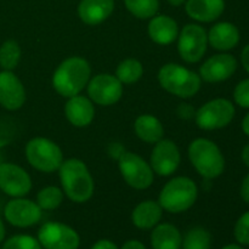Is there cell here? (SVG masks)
<instances>
[{"label": "cell", "mask_w": 249, "mask_h": 249, "mask_svg": "<svg viewBox=\"0 0 249 249\" xmlns=\"http://www.w3.org/2000/svg\"><path fill=\"white\" fill-rule=\"evenodd\" d=\"M119 170L129 186L145 190L153 182V170L140 156L133 152H123L119 157Z\"/></svg>", "instance_id": "8"}, {"label": "cell", "mask_w": 249, "mask_h": 249, "mask_svg": "<svg viewBox=\"0 0 249 249\" xmlns=\"http://www.w3.org/2000/svg\"><path fill=\"white\" fill-rule=\"evenodd\" d=\"M225 9L224 0H187L186 12L199 22H212L221 16Z\"/></svg>", "instance_id": "20"}, {"label": "cell", "mask_w": 249, "mask_h": 249, "mask_svg": "<svg viewBox=\"0 0 249 249\" xmlns=\"http://www.w3.org/2000/svg\"><path fill=\"white\" fill-rule=\"evenodd\" d=\"M151 245L153 249H180L182 245L181 235L175 226L160 224L151 235Z\"/></svg>", "instance_id": "23"}, {"label": "cell", "mask_w": 249, "mask_h": 249, "mask_svg": "<svg viewBox=\"0 0 249 249\" xmlns=\"http://www.w3.org/2000/svg\"><path fill=\"white\" fill-rule=\"evenodd\" d=\"M26 157L32 167L44 173L60 169L63 162L60 147L45 138H36L29 141L26 146Z\"/></svg>", "instance_id": "6"}, {"label": "cell", "mask_w": 249, "mask_h": 249, "mask_svg": "<svg viewBox=\"0 0 249 249\" xmlns=\"http://www.w3.org/2000/svg\"><path fill=\"white\" fill-rule=\"evenodd\" d=\"M26 101V91L21 80L11 72H0V105L9 111L21 108Z\"/></svg>", "instance_id": "16"}, {"label": "cell", "mask_w": 249, "mask_h": 249, "mask_svg": "<svg viewBox=\"0 0 249 249\" xmlns=\"http://www.w3.org/2000/svg\"><path fill=\"white\" fill-rule=\"evenodd\" d=\"M88 94L95 104L111 106L122 97L123 85L114 75L99 74L90 80L88 85Z\"/></svg>", "instance_id": "11"}, {"label": "cell", "mask_w": 249, "mask_h": 249, "mask_svg": "<svg viewBox=\"0 0 249 249\" xmlns=\"http://www.w3.org/2000/svg\"><path fill=\"white\" fill-rule=\"evenodd\" d=\"M208 44V34L198 24H187L179 36V53L185 62L196 63L203 57Z\"/></svg>", "instance_id": "9"}, {"label": "cell", "mask_w": 249, "mask_h": 249, "mask_svg": "<svg viewBox=\"0 0 249 249\" xmlns=\"http://www.w3.org/2000/svg\"><path fill=\"white\" fill-rule=\"evenodd\" d=\"M235 238L241 245L249 246V212L243 214L236 223Z\"/></svg>", "instance_id": "31"}, {"label": "cell", "mask_w": 249, "mask_h": 249, "mask_svg": "<svg viewBox=\"0 0 249 249\" xmlns=\"http://www.w3.org/2000/svg\"><path fill=\"white\" fill-rule=\"evenodd\" d=\"M158 80L163 89L182 99L192 97L201 88V77L177 63L163 66L158 73Z\"/></svg>", "instance_id": "4"}, {"label": "cell", "mask_w": 249, "mask_h": 249, "mask_svg": "<svg viewBox=\"0 0 249 249\" xmlns=\"http://www.w3.org/2000/svg\"><path fill=\"white\" fill-rule=\"evenodd\" d=\"M233 99L238 106L249 108V79H245L237 84L233 91Z\"/></svg>", "instance_id": "32"}, {"label": "cell", "mask_w": 249, "mask_h": 249, "mask_svg": "<svg viewBox=\"0 0 249 249\" xmlns=\"http://www.w3.org/2000/svg\"><path fill=\"white\" fill-rule=\"evenodd\" d=\"M65 113L71 124L74 126H87L92 122L95 116V109L91 101L84 96L70 97L66 104Z\"/></svg>", "instance_id": "18"}, {"label": "cell", "mask_w": 249, "mask_h": 249, "mask_svg": "<svg viewBox=\"0 0 249 249\" xmlns=\"http://www.w3.org/2000/svg\"><path fill=\"white\" fill-rule=\"evenodd\" d=\"M169 1L170 5H173V6H180V5L184 4L186 0H168Z\"/></svg>", "instance_id": "41"}, {"label": "cell", "mask_w": 249, "mask_h": 249, "mask_svg": "<svg viewBox=\"0 0 249 249\" xmlns=\"http://www.w3.org/2000/svg\"><path fill=\"white\" fill-rule=\"evenodd\" d=\"M91 249H118L113 242L108 240H101L95 243Z\"/></svg>", "instance_id": "36"}, {"label": "cell", "mask_w": 249, "mask_h": 249, "mask_svg": "<svg viewBox=\"0 0 249 249\" xmlns=\"http://www.w3.org/2000/svg\"><path fill=\"white\" fill-rule=\"evenodd\" d=\"M242 130L246 135L249 136V113L246 114V117L242 121Z\"/></svg>", "instance_id": "40"}, {"label": "cell", "mask_w": 249, "mask_h": 249, "mask_svg": "<svg viewBox=\"0 0 249 249\" xmlns=\"http://www.w3.org/2000/svg\"><path fill=\"white\" fill-rule=\"evenodd\" d=\"M124 4L130 14L141 19L153 17L160 7L158 0H124Z\"/></svg>", "instance_id": "26"}, {"label": "cell", "mask_w": 249, "mask_h": 249, "mask_svg": "<svg viewBox=\"0 0 249 249\" xmlns=\"http://www.w3.org/2000/svg\"><path fill=\"white\" fill-rule=\"evenodd\" d=\"M29 175L21 167L12 163L0 164V190L12 197H23L31 191Z\"/></svg>", "instance_id": "12"}, {"label": "cell", "mask_w": 249, "mask_h": 249, "mask_svg": "<svg viewBox=\"0 0 249 249\" xmlns=\"http://www.w3.org/2000/svg\"><path fill=\"white\" fill-rule=\"evenodd\" d=\"M162 218V207L160 203L153 201H146L139 204L133 212L134 225L139 229H152L158 224V221Z\"/></svg>", "instance_id": "22"}, {"label": "cell", "mask_w": 249, "mask_h": 249, "mask_svg": "<svg viewBox=\"0 0 249 249\" xmlns=\"http://www.w3.org/2000/svg\"><path fill=\"white\" fill-rule=\"evenodd\" d=\"M38 241L45 249H78L79 236L70 226L60 223H46L38 232Z\"/></svg>", "instance_id": "10"}, {"label": "cell", "mask_w": 249, "mask_h": 249, "mask_svg": "<svg viewBox=\"0 0 249 249\" xmlns=\"http://www.w3.org/2000/svg\"><path fill=\"white\" fill-rule=\"evenodd\" d=\"M208 41L214 49L228 51L235 48L240 41V31L230 22H220L209 31Z\"/></svg>", "instance_id": "19"}, {"label": "cell", "mask_w": 249, "mask_h": 249, "mask_svg": "<svg viewBox=\"0 0 249 249\" xmlns=\"http://www.w3.org/2000/svg\"><path fill=\"white\" fill-rule=\"evenodd\" d=\"M5 218L17 228H28L41 219V208L29 199H12L5 207Z\"/></svg>", "instance_id": "13"}, {"label": "cell", "mask_w": 249, "mask_h": 249, "mask_svg": "<svg viewBox=\"0 0 249 249\" xmlns=\"http://www.w3.org/2000/svg\"><path fill=\"white\" fill-rule=\"evenodd\" d=\"M237 70V61L232 55L219 53L212 56L199 68V77L208 83H219L232 77Z\"/></svg>", "instance_id": "15"}, {"label": "cell", "mask_w": 249, "mask_h": 249, "mask_svg": "<svg viewBox=\"0 0 249 249\" xmlns=\"http://www.w3.org/2000/svg\"><path fill=\"white\" fill-rule=\"evenodd\" d=\"M2 249H41L40 243L34 237L27 235H17L9 238Z\"/></svg>", "instance_id": "30"}, {"label": "cell", "mask_w": 249, "mask_h": 249, "mask_svg": "<svg viewBox=\"0 0 249 249\" xmlns=\"http://www.w3.org/2000/svg\"><path fill=\"white\" fill-rule=\"evenodd\" d=\"M135 133L142 141L148 143H157L163 139L164 129L162 123L156 117L143 114L135 121Z\"/></svg>", "instance_id": "24"}, {"label": "cell", "mask_w": 249, "mask_h": 249, "mask_svg": "<svg viewBox=\"0 0 249 249\" xmlns=\"http://www.w3.org/2000/svg\"><path fill=\"white\" fill-rule=\"evenodd\" d=\"M223 249H243V248L240 247V246H236V245H229V246H225Z\"/></svg>", "instance_id": "43"}, {"label": "cell", "mask_w": 249, "mask_h": 249, "mask_svg": "<svg viewBox=\"0 0 249 249\" xmlns=\"http://www.w3.org/2000/svg\"><path fill=\"white\" fill-rule=\"evenodd\" d=\"M14 136V128L6 121H0V146H4L11 141Z\"/></svg>", "instance_id": "33"}, {"label": "cell", "mask_w": 249, "mask_h": 249, "mask_svg": "<svg viewBox=\"0 0 249 249\" xmlns=\"http://www.w3.org/2000/svg\"><path fill=\"white\" fill-rule=\"evenodd\" d=\"M241 198L246 202V203H249V174L243 179L242 185H241Z\"/></svg>", "instance_id": "35"}, {"label": "cell", "mask_w": 249, "mask_h": 249, "mask_svg": "<svg viewBox=\"0 0 249 249\" xmlns=\"http://www.w3.org/2000/svg\"><path fill=\"white\" fill-rule=\"evenodd\" d=\"M189 157L197 172L206 179L223 174L225 160L220 148L208 139H197L189 147Z\"/></svg>", "instance_id": "3"}, {"label": "cell", "mask_w": 249, "mask_h": 249, "mask_svg": "<svg viewBox=\"0 0 249 249\" xmlns=\"http://www.w3.org/2000/svg\"><path fill=\"white\" fill-rule=\"evenodd\" d=\"M114 9V0H82L78 14L84 23L95 26L108 18Z\"/></svg>", "instance_id": "17"}, {"label": "cell", "mask_w": 249, "mask_h": 249, "mask_svg": "<svg viewBox=\"0 0 249 249\" xmlns=\"http://www.w3.org/2000/svg\"><path fill=\"white\" fill-rule=\"evenodd\" d=\"M242 160L246 165L249 168V143L247 146H245L242 151Z\"/></svg>", "instance_id": "39"}, {"label": "cell", "mask_w": 249, "mask_h": 249, "mask_svg": "<svg viewBox=\"0 0 249 249\" xmlns=\"http://www.w3.org/2000/svg\"><path fill=\"white\" fill-rule=\"evenodd\" d=\"M21 58V49L15 40H7L0 46V67L12 71L17 67Z\"/></svg>", "instance_id": "27"}, {"label": "cell", "mask_w": 249, "mask_h": 249, "mask_svg": "<svg viewBox=\"0 0 249 249\" xmlns=\"http://www.w3.org/2000/svg\"><path fill=\"white\" fill-rule=\"evenodd\" d=\"M177 113H178V116H179L180 118H182V119H190L191 117H194L195 114H196V113H195L194 108H192L191 106H189V105H186V104L180 105V106L178 107V109H177Z\"/></svg>", "instance_id": "34"}, {"label": "cell", "mask_w": 249, "mask_h": 249, "mask_svg": "<svg viewBox=\"0 0 249 249\" xmlns=\"http://www.w3.org/2000/svg\"><path fill=\"white\" fill-rule=\"evenodd\" d=\"M63 194L58 187L49 186L41 190L36 196V202L41 209L45 211H53L56 209L62 203Z\"/></svg>", "instance_id": "29"}, {"label": "cell", "mask_w": 249, "mask_h": 249, "mask_svg": "<svg viewBox=\"0 0 249 249\" xmlns=\"http://www.w3.org/2000/svg\"><path fill=\"white\" fill-rule=\"evenodd\" d=\"M180 152L178 146L170 140H160L156 143L151 155V168L162 177H168L178 169Z\"/></svg>", "instance_id": "14"}, {"label": "cell", "mask_w": 249, "mask_h": 249, "mask_svg": "<svg viewBox=\"0 0 249 249\" xmlns=\"http://www.w3.org/2000/svg\"><path fill=\"white\" fill-rule=\"evenodd\" d=\"M196 184L185 177L174 178L165 184L160 195V204L170 213H181L195 204L197 199Z\"/></svg>", "instance_id": "5"}, {"label": "cell", "mask_w": 249, "mask_h": 249, "mask_svg": "<svg viewBox=\"0 0 249 249\" xmlns=\"http://www.w3.org/2000/svg\"><path fill=\"white\" fill-rule=\"evenodd\" d=\"M90 66L82 57H70L63 61L56 70L53 85L63 97H73L79 94L90 78Z\"/></svg>", "instance_id": "1"}, {"label": "cell", "mask_w": 249, "mask_h": 249, "mask_svg": "<svg viewBox=\"0 0 249 249\" xmlns=\"http://www.w3.org/2000/svg\"><path fill=\"white\" fill-rule=\"evenodd\" d=\"M182 249H211V233L203 228H194L186 233Z\"/></svg>", "instance_id": "28"}, {"label": "cell", "mask_w": 249, "mask_h": 249, "mask_svg": "<svg viewBox=\"0 0 249 249\" xmlns=\"http://www.w3.org/2000/svg\"><path fill=\"white\" fill-rule=\"evenodd\" d=\"M122 249H146L145 246L142 245L139 241H128L126 243H124V246Z\"/></svg>", "instance_id": "38"}, {"label": "cell", "mask_w": 249, "mask_h": 249, "mask_svg": "<svg viewBox=\"0 0 249 249\" xmlns=\"http://www.w3.org/2000/svg\"><path fill=\"white\" fill-rule=\"evenodd\" d=\"M235 116V107L229 100L215 99L204 104L196 113L197 125L204 130H215L229 125Z\"/></svg>", "instance_id": "7"}, {"label": "cell", "mask_w": 249, "mask_h": 249, "mask_svg": "<svg viewBox=\"0 0 249 249\" xmlns=\"http://www.w3.org/2000/svg\"><path fill=\"white\" fill-rule=\"evenodd\" d=\"M60 179L68 198L77 203L87 202L94 192V181L87 165L79 160H68L60 167Z\"/></svg>", "instance_id": "2"}, {"label": "cell", "mask_w": 249, "mask_h": 249, "mask_svg": "<svg viewBox=\"0 0 249 249\" xmlns=\"http://www.w3.org/2000/svg\"><path fill=\"white\" fill-rule=\"evenodd\" d=\"M5 237V228H4V224H2L1 219H0V242L4 240Z\"/></svg>", "instance_id": "42"}, {"label": "cell", "mask_w": 249, "mask_h": 249, "mask_svg": "<svg viewBox=\"0 0 249 249\" xmlns=\"http://www.w3.org/2000/svg\"><path fill=\"white\" fill-rule=\"evenodd\" d=\"M142 73V65L135 58H128L119 63L116 75L122 84H133L140 79Z\"/></svg>", "instance_id": "25"}, {"label": "cell", "mask_w": 249, "mask_h": 249, "mask_svg": "<svg viewBox=\"0 0 249 249\" xmlns=\"http://www.w3.org/2000/svg\"><path fill=\"white\" fill-rule=\"evenodd\" d=\"M241 61H242V65L245 67V70L249 73V44L247 46H245V49L242 50L241 53Z\"/></svg>", "instance_id": "37"}, {"label": "cell", "mask_w": 249, "mask_h": 249, "mask_svg": "<svg viewBox=\"0 0 249 249\" xmlns=\"http://www.w3.org/2000/svg\"><path fill=\"white\" fill-rule=\"evenodd\" d=\"M179 29L178 24L172 17L160 15L153 17L148 24V34L155 43L160 45H168L177 39Z\"/></svg>", "instance_id": "21"}]
</instances>
